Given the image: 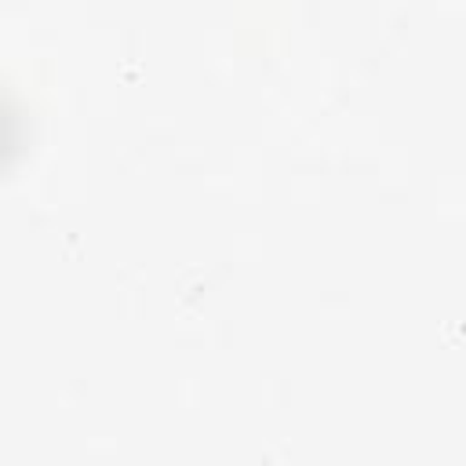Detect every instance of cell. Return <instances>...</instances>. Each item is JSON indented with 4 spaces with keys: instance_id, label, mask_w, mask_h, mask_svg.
<instances>
[{
    "instance_id": "cell-1",
    "label": "cell",
    "mask_w": 466,
    "mask_h": 466,
    "mask_svg": "<svg viewBox=\"0 0 466 466\" xmlns=\"http://www.w3.org/2000/svg\"><path fill=\"white\" fill-rule=\"evenodd\" d=\"M18 149H22V109L0 87V171L18 157Z\"/></svg>"
}]
</instances>
